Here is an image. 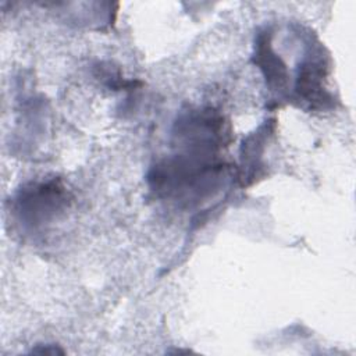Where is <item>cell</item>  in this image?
Here are the masks:
<instances>
[{"mask_svg": "<svg viewBox=\"0 0 356 356\" xmlns=\"http://www.w3.org/2000/svg\"><path fill=\"white\" fill-rule=\"evenodd\" d=\"M254 63L263 71L266 82L271 90H281L286 83V70L278 56L274 54L270 39L266 35L259 36L254 53Z\"/></svg>", "mask_w": 356, "mask_h": 356, "instance_id": "cell-1", "label": "cell"}]
</instances>
